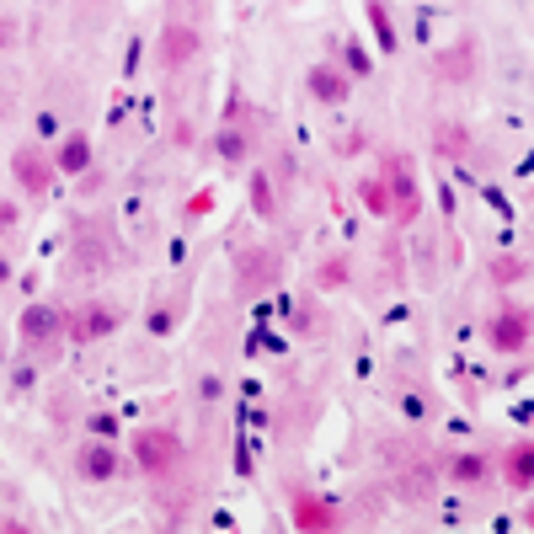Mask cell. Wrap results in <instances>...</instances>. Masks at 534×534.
Masks as SVG:
<instances>
[{
    "instance_id": "cell-20",
    "label": "cell",
    "mask_w": 534,
    "mask_h": 534,
    "mask_svg": "<svg viewBox=\"0 0 534 534\" xmlns=\"http://www.w3.org/2000/svg\"><path fill=\"white\" fill-rule=\"evenodd\" d=\"M438 150H444V155H465L470 150V129H465V123H438Z\"/></svg>"
},
{
    "instance_id": "cell-16",
    "label": "cell",
    "mask_w": 534,
    "mask_h": 534,
    "mask_svg": "<svg viewBox=\"0 0 534 534\" xmlns=\"http://www.w3.org/2000/svg\"><path fill=\"white\" fill-rule=\"evenodd\" d=\"M364 17H369V27H374V38H380V49L396 54V49H401V33H396V17H390L385 0H364Z\"/></svg>"
},
{
    "instance_id": "cell-11",
    "label": "cell",
    "mask_w": 534,
    "mask_h": 534,
    "mask_svg": "<svg viewBox=\"0 0 534 534\" xmlns=\"http://www.w3.org/2000/svg\"><path fill=\"white\" fill-rule=\"evenodd\" d=\"M54 171H59V177H86V171H91V134L86 129H70L65 139H59Z\"/></svg>"
},
{
    "instance_id": "cell-4",
    "label": "cell",
    "mask_w": 534,
    "mask_h": 534,
    "mask_svg": "<svg viewBox=\"0 0 534 534\" xmlns=\"http://www.w3.org/2000/svg\"><path fill=\"white\" fill-rule=\"evenodd\" d=\"M486 348L502 353V358H524L529 353V305H502L492 326H486Z\"/></svg>"
},
{
    "instance_id": "cell-1",
    "label": "cell",
    "mask_w": 534,
    "mask_h": 534,
    "mask_svg": "<svg viewBox=\"0 0 534 534\" xmlns=\"http://www.w3.org/2000/svg\"><path fill=\"white\" fill-rule=\"evenodd\" d=\"M129 454H134V470H145V476H171L187 449H182L177 428H139L129 438Z\"/></svg>"
},
{
    "instance_id": "cell-5",
    "label": "cell",
    "mask_w": 534,
    "mask_h": 534,
    "mask_svg": "<svg viewBox=\"0 0 534 534\" xmlns=\"http://www.w3.org/2000/svg\"><path fill=\"white\" fill-rule=\"evenodd\" d=\"M198 49H203V33H198V27L166 22L161 38H155V65H161L166 75H177V70H187V65L198 59Z\"/></svg>"
},
{
    "instance_id": "cell-23",
    "label": "cell",
    "mask_w": 534,
    "mask_h": 534,
    "mask_svg": "<svg viewBox=\"0 0 534 534\" xmlns=\"http://www.w3.org/2000/svg\"><path fill=\"white\" fill-rule=\"evenodd\" d=\"M342 54H348V65H353V75H358V81H364V75L374 70V65H369V54H358V49H353L348 38H342Z\"/></svg>"
},
{
    "instance_id": "cell-3",
    "label": "cell",
    "mask_w": 534,
    "mask_h": 534,
    "mask_svg": "<svg viewBox=\"0 0 534 534\" xmlns=\"http://www.w3.org/2000/svg\"><path fill=\"white\" fill-rule=\"evenodd\" d=\"M11 177H17V187L33 203H43L54 193V182H59V171H54V155H43L38 145H22L17 155H11Z\"/></svg>"
},
{
    "instance_id": "cell-17",
    "label": "cell",
    "mask_w": 534,
    "mask_h": 534,
    "mask_svg": "<svg viewBox=\"0 0 534 534\" xmlns=\"http://www.w3.org/2000/svg\"><path fill=\"white\" fill-rule=\"evenodd\" d=\"M486 476H492V460H486V454H454L449 460V481H460V486H481Z\"/></svg>"
},
{
    "instance_id": "cell-24",
    "label": "cell",
    "mask_w": 534,
    "mask_h": 534,
    "mask_svg": "<svg viewBox=\"0 0 534 534\" xmlns=\"http://www.w3.org/2000/svg\"><path fill=\"white\" fill-rule=\"evenodd\" d=\"M342 278H348V262H326L321 267V284H342Z\"/></svg>"
},
{
    "instance_id": "cell-13",
    "label": "cell",
    "mask_w": 534,
    "mask_h": 534,
    "mask_svg": "<svg viewBox=\"0 0 534 534\" xmlns=\"http://www.w3.org/2000/svg\"><path fill=\"white\" fill-rule=\"evenodd\" d=\"M209 150L219 155V161H230V166H246V155H251V129H241V123H219L214 139H209Z\"/></svg>"
},
{
    "instance_id": "cell-14",
    "label": "cell",
    "mask_w": 534,
    "mask_h": 534,
    "mask_svg": "<svg viewBox=\"0 0 534 534\" xmlns=\"http://www.w3.org/2000/svg\"><path fill=\"white\" fill-rule=\"evenodd\" d=\"M246 193H251V214H257V219H262V225H273V219H278V187H273V177H267V171H262V166H257V171H251Z\"/></svg>"
},
{
    "instance_id": "cell-25",
    "label": "cell",
    "mask_w": 534,
    "mask_h": 534,
    "mask_svg": "<svg viewBox=\"0 0 534 534\" xmlns=\"http://www.w3.org/2000/svg\"><path fill=\"white\" fill-rule=\"evenodd\" d=\"M17 203H11V198H0V230H11V225H17Z\"/></svg>"
},
{
    "instance_id": "cell-7",
    "label": "cell",
    "mask_w": 534,
    "mask_h": 534,
    "mask_svg": "<svg viewBox=\"0 0 534 534\" xmlns=\"http://www.w3.org/2000/svg\"><path fill=\"white\" fill-rule=\"evenodd\" d=\"M385 187H390V214H396L401 225H412L422 214V198H417V171L406 155H390L385 161Z\"/></svg>"
},
{
    "instance_id": "cell-19",
    "label": "cell",
    "mask_w": 534,
    "mask_h": 534,
    "mask_svg": "<svg viewBox=\"0 0 534 534\" xmlns=\"http://www.w3.org/2000/svg\"><path fill=\"white\" fill-rule=\"evenodd\" d=\"M358 198H364V209L369 214H390V187H385V177H364V182H358Z\"/></svg>"
},
{
    "instance_id": "cell-6",
    "label": "cell",
    "mask_w": 534,
    "mask_h": 534,
    "mask_svg": "<svg viewBox=\"0 0 534 534\" xmlns=\"http://www.w3.org/2000/svg\"><path fill=\"white\" fill-rule=\"evenodd\" d=\"M17 332L27 342V353H54V342H65V310L59 305H27Z\"/></svg>"
},
{
    "instance_id": "cell-9",
    "label": "cell",
    "mask_w": 534,
    "mask_h": 534,
    "mask_svg": "<svg viewBox=\"0 0 534 534\" xmlns=\"http://www.w3.org/2000/svg\"><path fill=\"white\" fill-rule=\"evenodd\" d=\"M235 273H241V289H273L278 273H284V262H278L273 246H246L241 257H235Z\"/></svg>"
},
{
    "instance_id": "cell-2",
    "label": "cell",
    "mask_w": 534,
    "mask_h": 534,
    "mask_svg": "<svg viewBox=\"0 0 534 534\" xmlns=\"http://www.w3.org/2000/svg\"><path fill=\"white\" fill-rule=\"evenodd\" d=\"M123 326V310L107 305V300H86L75 316H65V342H81V348H91V342H107Z\"/></svg>"
},
{
    "instance_id": "cell-10",
    "label": "cell",
    "mask_w": 534,
    "mask_h": 534,
    "mask_svg": "<svg viewBox=\"0 0 534 534\" xmlns=\"http://www.w3.org/2000/svg\"><path fill=\"white\" fill-rule=\"evenodd\" d=\"M305 91H310V102H321V107H342L353 97V75L342 65H310L305 70Z\"/></svg>"
},
{
    "instance_id": "cell-15",
    "label": "cell",
    "mask_w": 534,
    "mask_h": 534,
    "mask_svg": "<svg viewBox=\"0 0 534 534\" xmlns=\"http://www.w3.org/2000/svg\"><path fill=\"white\" fill-rule=\"evenodd\" d=\"M438 75H449V81L470 86V75H476V49H470V38H460L449 54H438Z\"/></svg>"
},
{
    "instance_id": "cell-8",
    "label": "cell",
    "mask_w": 534,
    "mask_h": 534,
    "mask_svg": "<svg viewBox=\"0 0 534 534\" xmlns=\"http://www.w3.org/2000/svg\"><path fill=\"white\" fill-rule=\"evenodd\" d=\"M75 476L86 486H107L123 476V454L113 449V438H91V444L75 449Z\"/></svg>"
},
{
    "instance_id": "cell-21",
    "label": "cell",
    "mask_w": 534,
    "mask_h": 534,
    "mask_svg": "<svg viewBox=\"0 0 534 534\" xmlns=\"http://www.w3.org/2000/svg\"><path fill=\"white\" fill-rule=\"evenodd\" d=\"M524 273H529V262H524V257L497 262V267H492V278H497V284H513V278H524Z\"/></svg>"
},
{
    "instance_id": "cell-12",
    "label": "cell",
    "mask_w": 534,
    "mask_h": 534,
    "mask_svg": "<svg viewBox=\"0 0 534 534\" xmlns=\"http://www.w3.org/2000/svg\"><path fill=\"white\" fill-rule=\"evenodd\" d=\"M502 481H508L518 497H529V486H534V444H529V438H518V444L508 449V460H502Z\"/></svg>"
},
{
    "instance_id": "cell-22",
    "label": "cell",
    "mask_w": 534,
    "mask_h": 534,
    "mask_svg": "<svg viewBox=\"0 0 534 534\" xmlns=\"http://www.w3.org/2000/svg\"><path fill=\"white\" fill-rule=\"evenodd\" d=\"M86 428L97 433V438H118V422L107 417V412H91V417H86Z\"/></svg>"
},
{
    "instance_id": "cell-26",
    "label": "cell",
    "mask_w": 534,
    "mask_h": 534,
    "mask_svg": "<svg viewBox=\"0 0 534 534\" xmlns=\"http://www.w3.org/2000/svg\"><path fill=\"white\" fill-rule=\"evenodd\" d=\"M6 284H11V257L0 251V289H6Z\"/></svg>"
},
{
    "instance_id": "cell-18",
    "label": "cell",
    "mask_w": 534,
    "mask_h": 534,
    "mask_svg": "<svg viewBox=\"0 0 534 534\" xmlns=\"http://www.w3.org/2000/svg\"><path fill=\"white\" fill-rule=\"evenodd\" d=\"M294 524L300 529H337L342 518L326 508V502H316V497H305V502H294Z\"/></svg>"
}]
</instances>
